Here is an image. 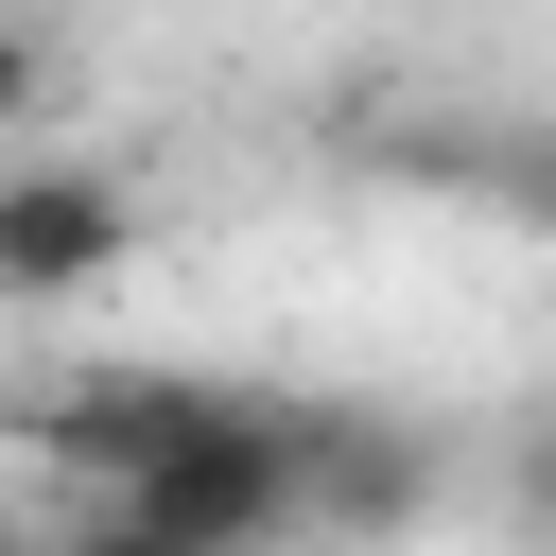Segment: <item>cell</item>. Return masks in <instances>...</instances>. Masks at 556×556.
<instances>
[{
	"instance_id": "cell-1",
	"label": "cell",
	"mask_w": 556,
	"mask_h": 556,
	"mask_svg": "<svg viewBox=\"0 0 556 556\" xmlns=\"http://www.w3.org/2000/svg\"><path fill=\"white\" fill-rule=\"evenodd\" d=\"M139 261V191L87 174V156H0V295L52 313V295H104Z\"/></svg>"
},
{
	"instance_id": "cell-2",
	"label": "cell",
	"mask_w": 556,
	"mask_h": 556,
	"mask_svg": "<svg viewBox=\"0 0 556 556\" xmlns=\"http://www.w3.org/2000/svg\"><path fill=\"white\" fill-rule=\"evenodd\" d=\"M417 504H434V452H417L400 417L313 400V539H400Z\"/></svg>"
},
{
	"instance_id": "cell-3",
	"label": "cell",
	"mask_w": 556,
	"mask_h": 556,
	"mask_svg": "<svg viewBox=\"0 0 556 556\" xmlns=\"http://www.w3.org/2000/svg\"><path fill=\"white\" fill-rule=\"evenodd\" d=\"M208 400H226V382H174V365H139V382H70V400H52L35 434H52V452H70L87 486H139V469H156V452H174V434H191Z\"/></svg>"
},
{
	"instance_id": "cell-4",
	"label": "cell",
	"mask_w": 556,
	"mask_h": 556,
	"mask_svg": "<svg viewBox=\"0 0 556 556\" xmlns=\"http://www.w3.org/2000/svg\"><path fill=\"white\" fill-rule=\"evenodd\" d=\"M35 556H191V539H156L139 504H104V521H70V539H35Z\"/></svg>"
},
{
	"instance_id": "cell-5",
	"label": "cell",
	"mask_w": 556,
	"mask_h": 556,
	"mask_svg": "<svg viewBox=\"0 0 556 556\" xmlns=\"http://www.w3.org/2000/svg\"><path fill=\"white\" fill-rule=\"evenodd\" d=\"M0 122H35V35L0 17Z\"/></svg>"
},
{
	"instance_id": "cell-6",
	"label": "cell",
	"mask_w": 556,
	"mask_h": 556,
	"mask_svg": "<svg viewBox=\"0 0 556 556\" xmlns=\"http://www.w3.org/2000/svg\"><path fill=\"white\" fill-rule=\"evenodd\" d=\"M521 504H539V521H556V434H539V452H521Z\"/></svg>"
}]
</instances>
